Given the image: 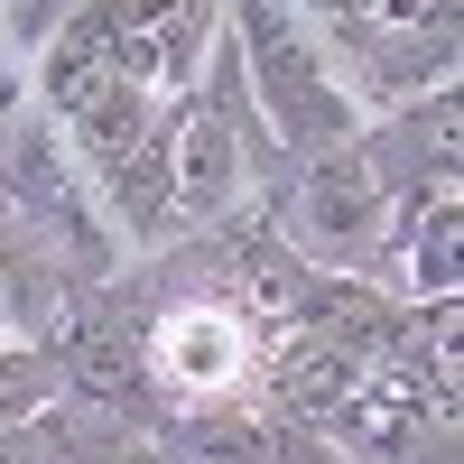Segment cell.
<instances>
[{
    "label": "cell",
    "instance_id": "obj_1",
    "mask_svg": "<svg viewBox=\"0 0 464 464\" xmlns=\"http://www.w3.org/2000/svg\"><path fill=\"white\" fill-rule=\"evenodd\" d=\"M288 10L362 121L418 102V93H455L464 0H288Z\"/></svg>",
    "mask_w": 464,
    "mask_h": 464
},
{
    "label": "cell",
    "instance_id": "obj_2",
    "mask_svg": "<svg viewBox=\"0 0 464 464\" xmlns=\"http://www.w3.org/2000/svg\"><path fill=\"white\" fill-rule=\"evenodd\" d=\"M214 37H223V0H74L47 37V65L121 74L168 102H196Z\"/></svg>",
    "mask_w": 464,
    "mask_h": 464
},
{
    "label": "cell",
    "instance_id": "obj_3",
    "mask_svg": "<svg viewBox=\"0 0 464 464\" xmlns=\"http://www.w3.org/2000/svg\"><path fill=\"white\" fill-rule=\"evenodd\" d=\"M223 37H232V56H242V84H251V102H260V121H269L288 168L316 159V149H343L362 130V111L343 102L325 56L306 47L288 0H223Z\"/></svg>",
    "mask_w": 464,
    "mask_h": 464
},
{
    "label": "cell",
    "instance_id": "obj_4",
    "mask_svg": "<svg viewBox=\"0 0 464 464\" xmlns=\"http://www.w3.org/2000/svg\"><path fill=\"white\" fill-rule=\"evenodd\" d=\"M269 223H279V242L325 269V279H372L381 288V251H391V196L372 186L362 149H316V159H297L279 186H269Z\"/></svg>",
    "mask_w": 464,
    "mask_h": 464
},
{
    "label": "cell",
    "instance_id": "obj_5",
    "mask_svg": "<svg viewBox=\"0 0 464 464\" xmlns=\"http://www.w3.org/2000/svg\"><path fill=\"white\" fill-rule=\"evenodd\" d=\"M455 130H464V102L455 93H418L400 111H372V121L353 130V149H362V168H372L381 196L409 205V196H428V186H455V168H464Z\"/></svg>",
    "mask_w": 464,
    "mask_h": 464
},
{
    "label": "cell",
    "instance_id": "obj_6",
    "mask_svg": "<svg viewBox=\"0 0 464 464\" xmlns=\"http://www.w3.org/2000/svg\"><path fill=\"white\" fill-rule=\"evenodd\" d=\"M251 196H260V177H251V159H242V140H232L205 102H186V111H177V242H186V232L232 223Z\"/></svg>",
    "mask_w": 464,
    "mask_h": 464
},
{
    "label": "cell",
    "instance_id": "obj_7",
    "mask_svg": "<svg viewBox=\"0 0 464 464\" xmlns=\"http://www.w3.org/2000/svg\"><path fill=\"white\" fill-rule=\"evenodd\" d=\"M362 372H372V362H353L343 343L288 325V334H269V353H260V372H251V391H260L269 409H288L297 428H316V437H325V418L362 391Z\"/></svg>",
    "mask_w": 464,
    "mask_h": 464
},
{
    "label": "cell",
    "instance_id": "obj_8",
    "mask_svg": "<svg viewBox=\"0 0 464 464\" xmlns=\"http://www.w3.org/2000/svg\"><path fill=\"white\" fill-rule=\"evenodd\" d=\"M65 297H74V279L47 260V242L19 214H0V343H47Z\"/></svg>",
    "mask_w": 464,
    "mask_h": 464
},
{
    "label": "cell",
    "instance_id": "obj_9",
    "mask_svg": "<svg viewBox=\"0 0 464 464\" xmlns=\"http://www.w3.org/2000/svg\"><path fill=\"white\" fill-rule=\"evenodd\" d=\"M28 455L37 464H168L140 428H121L102 409H74V400H47L28 418Z\"/></svg>",
    "mask_w": 464,
    "mask_h": 464
},
{
    "label": "cell",
    "instance_id": "obj_10",
    "mask_svg": "<svg viewBox=\"0 0 464 464\" xmlns=\"http://www.w3.org/2000/svg\"><path fill=\"white\" fill-rule=\"evenodd\" d=\"M47 400H56V353L47 343H0V437L28 428Z\"/></svg>",
    "mask_w": 464,
    "mask_h": 464
}]
</instances>
